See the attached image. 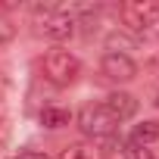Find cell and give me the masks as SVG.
<instances>
[{
	"instance_id": "4fadbf2b",
	"label": "cell",
	"mask_w": 159,
	"mask_h": 159,
	"mask_svg": "<svg viewBox=\"0 0 159 159\" xmlns=\"http://www.w3.org/2000/svg\"><path fill=\"white\" fill-rule=\"evenodd\" d=\"M156 106H159V88H156Z\"/></svg>"
},
{
	"instance_id": "9c48e42d",
	"label": "cell",
	"mask_w": 159,
	"mask_h": 159,
	"mask_svg": "<svg viewBox=\"0 0 159 159\" xmlns=\"http://www.w3.org/2000/svg\"><path fill=\"white\" fill-rule=\"evenodd\" d=\"M131 140L134 143H150V140H159V122H140V125H134V134H131Z\"/></svg>"
},
{
	"instance_id": "5b68a950",
	"label": "cell",
	"mask_w": 159,
	"mask_h": 159,
	"mask_svg": "<svg viewBox=\"0 0 159 159\" xmlns=\"http://www.w3.org/2000/svg\"><path fill=\"white\" fill-rule=\"evenodd\" d=\"M103 109H106L116 122H125V119H131V116L137 112V100H134L131 94H125V91H112V94L103 100Z\"/></svg>"
},
{
	"instance_id": "7c38bea8",
	"label": "cell",
	"mask_w": 159,
	"mask_h": 159,
	"mask_svg": "<svg viewBox=\"0 0 159 159\" xmlns=\"http://www.w3.org/2000/svg\"><path fill=\"white\" fill-rule=\"evenodd\" d=\"M10 159H50L47 153H16V156H10Z\"/></svg>"
},
{
	"instance_id": "277c9868",
	"label": "cell",
	"mask_w": 159,
	"mask_h": 159,
	"mask_svg": "<svg viewBox=\"0 0 159 159\" xmlns=\"http://www.w3.org/2000/svg\"><path fill=\"white\" fill-rule=\"evenodd\" d=\"M100 72L109 78V81H131V78L137 75V62L128 56V53H116V50H109V53H103V59H100Z\"/></svg>"
},
{
	"instance_id": "7a4b0ae2",
	"label": "cell",
	"mask_w": 159,
	"mask_h": 159,
	"mask_svg": "<svg viewBox=\"0 0 159 159\" xmlns=\"http://www.w3.org/2000/svg\"><path fill=\"white\" fill-rule=\"evenodd\" d=\"M78 128L84 134H91V137H112L119 122L103 109V103H88V106H81V112H78Z\"/></svg>"
},
{
	"instance_id": "ba28073f",
	"label": "cell",
	"mask_w": 159,
	"mask_h": 159,
	"mask_svg": "<svg viewBox=\"0 0 159 159\" xmlns=\"http://www.w3.org/2000/svg\"><path fill=\"white\" fill-rule=\"evenodd\" d=\"M59 159H100L97 156V150L91 147V143H69V147H62V153H59Z\"/></svg>"
},
{
	"instance_id": "52a82bcc",
	"label": "cell",
	"mask_w": 159,
	"mask_h": 159,
	"mask_svg": "<svg viewBox=\"0 0 159 159\" xmlns=\"http://www.w3.org/2000/svg\"><path fill=\"white\" fill-rule=\"evenodd\" d=\"M69 109H59V106H44L41 109V125L44 128H62V125H69Z\"/></svg>"
},
{
	"instance_id": "8fae6325",
	"label": "cell",
	"mask_w": 159,
	"mask_h": 159,
	"mask_svg": "<svg viewBox=\"0 0 159 159\" xmlns=\"http://www.w3.org/2000/svg\"><path fill=\"white\" fill-rule=\"evenodd\" d=\"M13 38H16V28H13L10 22H3V19H0V50H3V47H10V44H13Z\"/></svg>"
},
{
	"instance_id": "3957f363",
	"label": "cell",
	"mask_w": 159,
	"mask_h": 159,
	"mask_svg": "<svg viewBox=\"0 0 159 159\" xmlns=\"http://www.w3.org/2000/svg\"><path fill=\"white\" fill-rule=\"evenodd\" d=\"M119 16L134 34H140L147 31V25L159 22V0H128V3H122Z\"/></svg>"
},
{
	"instance_id": "30bf717a",
	"label": "cell",
	"mask_w": 159,
	"mask_h": 159,
	"mask_svg": "<svg viewBox=\"0 0 159 159\" xmlns=\"http://www.w3.org/2000/svg\"><path fill=\"white\" fill-rule=\"evenodd\" d=\"M125 159H153V150L143 147V143L128 140V143H125Z\"/></svg>"
},
{
	"instance_id": "8992f818",
	"label": "cell",
	"mask_w": 159,
	"mask_h": 159,
	"mask_svg": "<svg viewBox=\"0 0 159 159\" xmlns=\"http://www.w3.org/2000/svg\"><path fill=\"white\" fill-rule=\"evenodd\" d=\"M44 34L50 41H69L75 34V19L69 13H53V16L44 19Z\"/></svg>"
},
{
	"instance_id": "6da1fadb",
	"label": "cell",
	"mask_w": 159,
	"mask_h": 159,
	"mask_svg": "<svg viewBox=\"0 0 159 159\" xmlns=\"http://www.w3.org/2000/svg\"><path fill=\"white\" fill-rule=\"evenodd\" d=\"M41 69H44V78H47L50 84H56V88L75 84L78 75H81V62H78L69 50H50V53L44 56Z\"/></svg>"
}]
</instances>
